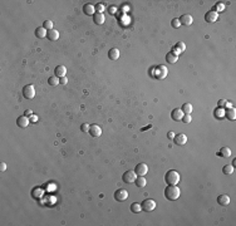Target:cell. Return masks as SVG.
I'll list each match as a JSON object with an SVG mask.
<instances>
[{"label":"cell","mask_w":236,"mask_h":226,"mask_svg":"<svg viewBox=\"0 0 236 226\" xmlns=\"http://www.w3.org/2000/svg\"><path fill=\"white\" fill-rule=\"evenodd\" d=\"M180 195H181V191L176 185H168L165 188V197L169 201L177 200L178 197H180Z\"/></svg>","instance_id":"obj_1"},{"label":"cell","mask_w":236,"mask_h":226,"mask_svg":"<svg viewBox=\"0 0 236 226\" xmlns=\"http://www.w3.org/2000/svg\"><path fill=\"white\" fill-rule=\"evenodd\" d=\"M181 180V176L175 170H169L165 175V181L167 185H177Z\"/></svg>","instance_id":"obj_2"},{"label":"cell","mask_w":236,"mask_h":226,"mask_svg":"<svg viewBox=\"0 0 236 226\" xmlns=\"http://www.w3.org/2000/svg\"><path fill=\"white\" fill-rule=\"evenodd\" d=\"M128 199V191L125 190V188H118V190L115 192V200L118 202H123Z\"/></svg>","instance_id":"obj_3"},{"label":"cell","mask_w":236,"mask_h":226,"mask_svg":"<svg viewBox=\"0 0 236 226\" xmlns=\"http://www.w3.org/2000/svg\"><path fill=\"white\" fill-rule=\"evenodd\" d=\"M141 206H142L143 211L151 212V211H153L156 209V201L152 200V199H147V200H145L142 204H141Z\"/></svg>","instance_id":"obj_4"},{"label":"cell","mask_w":236,"mask_h":226,"mask_svg":"<svg viewBox=\"0 0 236 226\" xmlns=\"http://www.w3.org/2000/svg\"><path fill=\"white\" fill-rule=\"evenodd\" d=\"M153 72H155V77L157 79H163V78H166L167 77V73H168V70H167V68L165 67V65H158V67Z\"/></svg>","instance_id":"obj_5"},{"label":"cell","mask_w":236,"mask_h":226,"mask_svg":"<svg viewBox=\"0 0 236 226\" xmlns=\"http://www.w3.org/2000/svg\"><path fill=\"white\" fill-rule=\"evenodd\" d=\"M23 96H24L26 99H32V98H34V96H35V89H34V87L32 86V84H28V86H25V87L23 88Z\"/></svg>","instance_id":"obj_6"},{"label":"cell","mask_w":236,"mask_h":226,"mask_svg":"<svg viewBox=\"0 0 236 226\" xmlns=\"http://www.w3.org/2000/svg\"><path fill=\"white\" fill-rule=\"evenodd\" d=\"M122 178H123V181L126 183H133L136 181V178H137V175H136L135 171H127V172L123 173Z\"/></svg>","instance_id":"obj_7"},{"label":"cell","mask_w":236,"mask_h":226,"mask_svg":"<svg viewBox=\"0 0 236 226\" xmlns=\"http://www.w3.org/2000/svg\"><path fill=\"white\" fill-rule=\"evenodd\" d=\"M135 172L137 176H145L148 172V166L146 163H138L135 168Z\"/></svg>","instance_id":"obj_8"},{"label":"cell","mask_w":236,"mask_h":226,"mask_svg":"<svg viewBox=\"0 0 236 226\" xmlns=\"http://www.w3.org/2000/svg\"><path fill=\"white\" fill-rule=\"evenodd\" d=\"M173 141H175L176 145H178V146H183V145H186V142H187V136H186L185 133H178V135L175 136Z\"/></svg>","instance_id":"obj_9"},{"label":"cell","mask_w":236,"mask_h":226,"mask_svg":"<svg viewBox=\"0 0 236 226\" xmlns=\"http://www.w3.org/2000/svg\"><path fill=\"white\" fill-rule=\"evenodd\" d=\"M180 23H181V25L190 26V25L193 23V18H192L190 14H183V15L180 18Z\"/></svg>","instance_id":"obj_10"},{"label":"cell","mask_w":236,"mask_h":226,"mask_svg":"<svg viewBox=\"0 0 236 226\" xmlns=\"http://www.w3.org/2000/svg\"><path fill=\"white\" fill-rule=\"evenodd\" d=\"M217 19H219V14L215 13V12H212V10L205 14V20L207 23H215L216 20H217Z\"/></svg>","instance_id":"obj_11"},{"label":"cell","mask_w":236,"mask_h":226,"mask_svg":"<svg viewBox=\"0 0 236 226\" xmlns=\"http://www.w3.org/2000/svg\"><path fill=\"white\" fill-rule=\"evenodd\" d=\"M29 123H30V119L28 118L26 116H20V117H18V119H16V125L19 127H22V128L28 127V125H29Z\"/></svg>","instance_id":"obj_12"},{"label":"cell","mask_w":236,"mask_h":226,"mask_svg":"<svg viewBox=\"0 0 236 226\" xmlns=\"http://www.w3.org/2000/svg\"><path fill=\"white\" fill-rule=\"evenodd\" d=\"M89 135L92 137H99L102 135V128L99 126H97V125H92L89 127Z\"/></svg>","instance_id":"obj_13"},{"label":"cell","mask_w":236,"mask_h":226,"mask_svg":"<svg viewBox=\"0 0 236 226\" xmlns=\"http://www.w3.org/2000/svg\"><path fill=\"white\" fill-rule=\"evenodd\" d=\"M182 117H183V112L181 111V108H175V109L172 111V113H171V118H172L173 121H176V122L181 121Z\"/></svg>","instance_id":"obj_14"},{"label":"cell","mask_w":236,"mask_h":226,"mask_svg":"<svg viewBox=\"0 0 236 226\" xmlns=\"http://www.w3.org/2000/svg\"><path fill=\"white\" fill-rule=\"evenodd\" d=\"M217 204H220L221 206H227L230 204V197L229 195H226V193H222L217 197Z\"/></svg>","instance_id":"obj_15"},{"label":"cell","mask_w":236,"mask_h":226,"mask_svg":"<svg viewBox=\"0 0 236 226\" xmlns=\"http://www.w3.org/2000/svg\"><path fill=\"white\" fill-rule=\"evenodd\" d=\"M104 20H106V18H104V14L103 13H96L93 15V22L98 25H102L104 23Z\"/></svg>","instance_id":"obj_16"},{"label":"cell","mask_w":236,"mask_h":226,"mask_svg":"<svg viewBox=\"0 0 236 226\" xmlns=\"http://www.w3.org/2000/svg\"><path fill=\"white\" fill-rule=\"evenodd\" d=\"M54 73H55V75H56L58 78L65 77V73H67V68H65L64 65H58V67H55Z\"/></svg>","instance_id":"obj_17"},{"label":"cell","mask_w":236,"mask_h":226,"mask_svg":"<svg viewBox=\"0 0 236 226\" xmlns=\"http://www.w3.org/2000/svg\"><path fill=\"white\" fill-rule=\"evenodd\" d=\"M83 13L86 15H94L96 14V8L91 4H86L83 6Z\"/></svg>","instance_id":"obj_18"},{"label":"cell","mask_w":236,"mask_h":226,"mask_svg":"<svg viewBox=\"0 0 236 226\" xmlns=\"http://www.w3.org/2000/svg\"><path fill=\"white\" fill-rule=\"evenodd\" d=\"M224 116L227 118V119H230V121H235V118H236V111H235V108H229V109H226Z\"/></svg>","instance_id":"obj_19"},{"label":"cell","mask_w":236,"mask_h":226,"mask_svg":"<svg viewBox=\"0 0 236 226\" xmlns=\"http://www.w3.org/2000/svg\"><path fill=\"white\" fill-rule=\"evenodd\" d=\"M46 35H48V30H45L43 26H39V28H36L35 29V36L36 38H45Z\"/></svg>","instance_id":"obj_20"},{"label":"cell","mask_w":236,"mask_h":226,"mask_svg":"<svg viewBox=\"0 0 236 226\" xmlns=\"http://www.w3.org/2000/svg\"><path fill=\"white\" fill-rule=\"evenodd\" d=\"M48 39L49 40H52V42H55V40H58L59 39V33H58V30H55V29H52V30H49L48 32Z\"/></svg>","instance_id":"obj_21"},{"label":"cell","mask_w":236,"mask_h":226,"mask_svg":"<svg viewBox=\"0 0 236 226\" xmlns=\"http://www.w3.org/2000/svg\"><path fill=\"white\" fill-rule=\"evenodd\" d=\"M108 56L111 60H117L119 58V50L117 48H112L109 52H108Z\"/></svg>","instance_id":"obj_22"},{"label":"cell","mask_w":236,"mask_h":226,"mask_svg":"<svg viewBox=\"0 0 236 226\" xmlns=\"http://www.w3.org/2000/svg\"><path fill=\"white\" fill-rule=\"evenodd\" d=\"M217 155L221 156V157H224V158H227V157L231 156V149H230L229 147H222V148L219 151V152H217Z\"/></svg>","instance_id":"obj_23"},{"label":"cell","mask_w":236,"mask_h":226,"mask_svg":"<svg viewBox=\"0 0 236 226\" xmlns=\"http://www.w3.org/2000/svg\"><path fill=\"white\" fill-rule=\"evenodd\" d=\"M166 60H167V63H169V64H175V63L178 60V55H176V54H173V53L171 52V53H168V54L166 55Z\"/></svg>","instance_id":"obj_24"},{"label":"cell","mask_w":236,"mask_h":226,"mask_svg":"<svg viewBox=\"0 0 236 226\" xmlns=\"http://www.w3.org/2000/svg\"><path fill=\"white\" fill-rule=\"evenodd\" d=\"M192 104L191 103H183V106L181 108V111L183 112V115H191L192 113Z\"/></svg>","instance_id":"obj_25"},{"label":"cell","mask_w":236,"mask_h":226,"mask_svg":"<svg viewBox=\"0 0 236 226\" xmlns=\"http://www.w3.org/2000/svg\"><path fill=\"white\" fill-rule=\"evenodd\" d=\"M135 183H136V186H137V187H145V186H146V183H147V181H146L145 176H137Z\"/></svg>","instance_id":"obj_26"},{"label":"cell","mask_w":236,"mask_h":226,"mask_svg":"<svg viewBox=\"0 0 236 226\" xmlns=\"http://www.w3.org/2000/svg\"><path fill=\"white\" fill-rule=\"evenodd\" d=\"M141 210H142V206H141V204L138 202H133L131 205V211L133 212V214H139Z\"/></svg>","instance_id":"obj_27"},{"label":"cell","mask_w":236,"mask_h":226,"mask_svg":"<svg viewBox=\"0 0 236 226\" xmlns=\"http://www.w3.org/2000/svg\"><path fill=\"white\" fill-rule=\"evenodd\" d=\"M222 173H225V175H231V173H234V166L232 165H225L222 167Z\"/></svg>","instance_id":"obj_28"},{"label":"cell","mask_w":236,"mask_h":226,"mask_svg":"<svg viewBox=\"0 0 236 226\" xmlns=\"http://www.w3.org/2000/svg\"><path fill=\"white\" fill-rule=\"evenodd\" d=\"M48 83H49V86H58L59 84V78L56 77V75H53V77H49L48 78Z\"/></svg>","instance_id":"obj_29"},{"label":"cell","mask_w":236,"mask_h":226,"mask_svg":"<svg viewBox=\"0 0 236 226\" xmlns=\"http://www.w3.org/2000/svg\"><path fill=\"white\" fill-rule=\"evenodd\" d=\"M43 28H44V29L45 30H52L53 29V22L52 20H45L44 23H43Z\"/></svg>","instance_id":"obj_30"},{"label":"cell","mask_w":236,"mask_h":226,"mask_svg":"<svg viewBox=\"0 0 236 226\" xmlns=\"http://www.w3.org/2000/svg\"><path fill=\"white\" fill-rule=\"evenodd\" d=\"M224 9H225V5H224V4H221V3H217V4H216V5L214 6V10H212V12H215V13H217V14H219V12H222Z\"/></svg>","instance_id":"obj_31"},{"label":"cell","mask_w":236,"mask_h":226,"mask_svg":"<svg viewBox=\"0 0 236 226\" xmlns=\"http://www.w3.org/2000/svg\"><path fill=\"white\" fill-rule=\"evenodd\" d=\"M171 25H172V28H175V29H177V28H180V26H181L180 19H178V18H175V19H172Z\"/></svg>","instance_id":"obj_32"},{"label":"cell","mask_w":236,"mask_h":226,"mask_svg":"<svg viewBox=\"0 0 236 226\" xmlns=\"http://www.w3.org/2000/svg\"><path fill=\"white\" fill-rule=\"evenodd\" d=\"M175 46H176V48H177L178 50H180L181 53H182V52L186 49V45H185V43H183V42H178V43H177Z\"/></svg>","instance_id":"obj_33"},{"label":"cell","mask_w":236,"mask_h":226,"mask_svg":"<svg viewBox=\"0 0 236 226\" xmlns=\"http://www.w3.org/2000/svg\"><path fill=\"white\" fill-rule=\"evenodd\" d=\"M183 123H191V121H192V118H191V115H183V117H182V119H181Z\"/></svg>","instance_id":"obj_34"},{"label":"cell","mask_w":236,"mask_h":226,"mask_svg":"<svg viewBox=\"0 0 236 226\" xmlns=\"http://www.w3.org/2000/svg\"><path fill=\"white\" fill-rule=\"evenodd\" d=\"M224 116V111H222V108H216L215 109V117L216 118H220V117H222Z\"/></svg>","instance_id":"obj_35"},{"label":"cell","mask_w":236,"mask_h":226,"mask_svg":"<svg viewBox=\"0 0 236 226\" xmlns=\"http://www.w3.org/2000/svg\"><path fill=\"white\" fill-rule=\"evenodd\" d=\"M89 125L88 123H83L82 126H80V131L82 132H86V133H88V132H89Z\"/></svg>","instance_id":"obj_36"},{"label":"cell","mask_w":236,"mask_h":226,"mask_svg":"<svg viewBox=\"0 0 236 226\" xmlns=\"http://www.w3.org/2000/svg\"><path fill=\"white\" fill-rule=\"evenodd\" d=\"M226 104H227V101H225V99H220V101H219V107H220V108L226 107Z\"/></svg>","instance_id":"obj_37"},{"label":"cell","mask_w":236,"mask_h":226,"mask_svg":"<svg viewBox=\"0 0 236 226\" xmlns=\"http://www.w3.org/2000/svg\"><path fill=\"white\" fill-rule=\"evenodd\" d=\"M103 10H104V5H103V4H98L97 5V13H103Z\"/></svg>","instance_id":"obj_38"},{"label":"cell","mask_w":236,"mask_h":226,"mask_svg":"<svg viewBox=\"0 0 236 226\" xmlns=\"http://www.w3.org/2000/svg\"><path fill=\"white\" fill-rule=\"evenodd\" d=\"M5 170H6V163L2 162V163H0V172H4Z\"/></svg>","instance_id":"obj_39"},{"label":"cell","mask_w":236,"mask_h":226,"mask_svg":"<svg viewBox=\"0 0 236 226\" xmlns=\"http://www.w3.org/2000/svg\"><path fill=\"white\" fill-rule=\"evenodd\" d=\"M67 82H68L67 77H62V78H59V84H67Z\"/></svg>","instance_id":"obj_40"},{"label":"cell","mask_w":236,"mask_h":226,"mask_svg":"<svg viewBox=\"0 0 236 226\" xmlns=\"http://www.w3.org/2000/svg\"><path fill=\"white\" fill-rule=\"evenodd\" d=\"M175 136H176V135H175V132H168V135H167V137H168L169 139H173V138H175Z\"/></svg>","instance_id":"obj_41"},{"label":"cell","mask_w":236,"mask_h":226,"mask_svg":"<svg viewBox=\"0 0 236 226\" xmlns=\"http://www.w3.org/2000/svg\"><path fill=\"white\" fill-rule=\"evenodd\" d=\"M108 12H109L111 14H115V13H116V8H115V6H109V8H108Z\"/></svg>","instance_id":"obj_42"},{"label":"cell","mask_w":236,"mask_h":226,"mask_svg":"<svg viewBox=\"0 0 236 226\" xmlns=\"http://www.w3.org/2000/svg\"><path fill=\"white\" fill-rule=\"evenodd\" d=\"M32 115H33V112H32L30 109H26V111H25V115H24V116H26V117H30Z\"/></svg>","instance_id":"obj_43"},{"label":"cell","mask_w":236,"mask_h":226,"mask_svg":"<svg viewBox=\"0 0 236 226\" xmlns=\"http://www.w3.org/2000/svg\"><path fill=\"white\" fill-rule=\"evenodd\" d=\"M29 119H30V122H36V121H38V117H36V116H34V115H32Z\"/></svg>","instance_id":"obj_44"}]
</instances>
